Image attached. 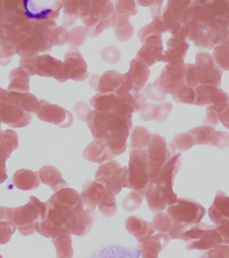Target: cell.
<instances>
[{"mask_svg": "<svg viewBox=\"0 0 229 258\" xmlns=\"http://www.w3.org/2000/svg\"><path fill=\"white\" fill-rule=\"evenodd\" d=\"M47 211L46 203L31 197L29 203L18 208L0 207V222L13 224L23 236L35 233L36 227Z\"/></svg>", "mask_w": 229, "mask_h": 258, "instance_id": "3957f363", "label": "cell"}, {"mask_svg": "<svg viewBox=\"0 0 229 258\" xmlns=\"http://www.w3.org/2000/svg\"><path fill=\"white\" fill-rule=\"evenodd\" d=\"M219 121L222 123L224 126L226 128H228V108L220 113L218 117Z\"/></svg>", "mask_w": 229, "mask_h": 258, "instance_id": "681fc988", "label": "cell"}, {"mask_svg": "<svg viewBox=\"0 0 229 258\" xmlns=\"http://www.w3.org/2000/svg\"><path fill=\"white\" fill-rule=\"evenodd\" d=\"M228 108H229V104L222 107L207 105V113L204 120V124L212 127L216 126L217 124L219 122V115Z\"/></svg>", "mask_w": 229, "mask_h": 258, "instance_id": "d6a6232c", "label": "cell"}, {"mask_svg": "<svg viewBox=\"0 0 229 258\" xmlns=\"http://www.w3.org/2000/svg\"><path fill=\"white\" fill-rule=\"evenodd\" d=\"M199 2L202 4L208 3L209 2L212 1V0H198Z\"/></svg>", "mask_w": 229, "mask_h": 258, "instance_id": "816d5d0a", "label": "cell"}, {"mask_svg": "<svg viewBox=\"0 0 229 258\" xmlns=\"http://www.w3.org/2000/svg\"><path fill=\"white\" fill-rule=\"evenodd\" d=\"M39 175L42 182L49 185L54 192H57L64 187H69L59 169L53 165H45L42 167L39 171Z\"/></svg>", "mask_w": 229, "mask_h": 258, "instance_id": "7402d4cb", "label": "cell"}, {"mask_svg": "<svg viewBox=\"0 0 229 258\" xmlns=\"http://www.w3.org/2000/svg\"><path fill=\"white\" fill-rule=\"evenodd\" d=\"M195 93L194 104L197 106L222 107L229 104L228 94L214 85L199 84L195 87Z\"/></svg>", "mask_w": 229, "mask_h": 258, "instance_id": "4fadbf2b", "label": "cell"}, {"mask_svg": "<svg viewBox=\"0 0 229 258\" xmlns=\"http://www.w3.org/2000/svg\"><path fill=\"white\" fill-rule=\"evenodd\" d=\"M202 257L210 258H228L229 246L228 244H222L216 247L211 248L205 252Z\"/></svg>", "mask_w": 229, "mask_h": 258, "instance_id": "b9f144b4", "label": "cell"}, {"mask_svg": "<svg viewBox=\"0 0 229 258\" xmlns=\"http://www.w3.org/2000/svg\"><path fill=\"white\" fill-rule=\"evenodd\" d=\"M122 181L123 187L137 191L142 199L145 198L150 182L146 148H130L129 165L122 167Z\"/></svg>", "mask_w": 229, "mask_h": 258, "instance_id": "277c9868", "label": "cell"}, {"mask_svg": "<svg viewBox=\"0 0 229 258\" xmlns=\"http://www.w3.org/2000/svg\"><path fill=\"white\" fill-rule=\"evenodd\" d=\"M170 239L165 233H159L138 241V245L144 258H157L168 245Z\"/></svg>", "mask_w": 229, "mask_h": 258, "instance_id": "2e32d148", "label": "cell"}, {"mask_svg": "<svg viewBox=\"0 0 229 258\" xmlns=\"http://www.w3.org/2000/svg\"><path fill=\"white\" fill-rule=\"evenodd\" d=\"M122 75L115 70L108 71L103 76H94L90 84L94 90L100 92H114L122 83Z\"/></svg>", "mask_w": 229, "mask_h": 258, "instance_id": "ac0fdd59", "label": "cell"}, {"mask_svg": "<svg viewBox=\"0 0 229 258\" xmlns=\"http://www.w3.org/2000/svg\"><path fill=\"white\" fill-rule=\"evenodd\" d=\"M83 157L92 162L102 163L113 160L115 157L106 145L94 140L83 153Z\"/></svg>", "mask_w": 229, "mask_h": 258, "instance_id": "44dd1931", "label": "cell"}, {"mask_svg": "<svg viewBox=\"0 0 229 258\" xmlns=\"http://www.w3.org/2000/svg\"><path fill=\"white\" fill-rule=\"evenodd\" d=\"M184 80L191 86L196 87L200 84V73L196 64H184Z\"/></svg>", "mask_w": 229, "mask_h": 258, "instance_id": "d590c367", "label": "cell"}, {"mask_svg": "<svg viewBox=\"0 0 229 258\" xmlns=\"http://www.w3.org/2000/svg\"><path fill=\"white\" fill-rule=\"evenodd\" d=\"M13 181L15 186L23 190H31L37 188L41 183L39 171H34L27 169L18 170L14 175Z\"/></svg>", "mask_w": 229, "mask_h": 258, "instance_id": "603a6c76", "label": "cell"}, {"mask_svg": "<svg viewBox=\"0 0 229 258\" xmlns=\"http://www.w3.org/2000/svg\"><path fill=\"white\" fill-rule=\"evenodd\" d=\"M164 0H156L152 6H150V14L152 18H154L158 16H162L164 10H162V4Z\"/></svg>", "mask_w": 229, "mask_h": 258, "instance_id": "c3c4849f", "label": "cell"}, {"mask_svg": "<svg viewBox=\"0 0 229 258\" xmlns=\"http://www.w3.org/2000/svg\"><path fill=\"white\" fill-rule=\"evenodd\" d=\"M212 57L214 62L222 70L229 69V44L228 41L223 42L215 46Z\"/></svg>", "mask_w": 229, "mask_h": 258, "instance_id": "f546056e", "label": "cell"}, {"mask_svg": "<svg viewBox=\"0 0 229 258\" xmlns=\"http://www.w3.org/2000/svg\"><path fill=\"white\" fill-rule=\"evenodd\" d=\"M126 229L136 238L137 241L155 234L156 229L152 223L135 216L128 217L125 222Z\"/></svg>", "mask_w": 229, "mask_h": 258, "instance_id": "ffe728a7", "label": "cell"}, {"mask_svg": "<svg viewBox=\"0 0 229 258\" xmlns=\"http://www.w3.org/2000/svg\"><path fill=\"white\" fill-rule=\"evenodd\" d=\"M124 75L132 83L134 90L139 92L143 89L149 78L150 70L147 67L134 58L130 62L129 70Z\"/></svg>", "mask_w": 229, "mask_h": 258, "instance_id": "d6986e66", "label": "cell"}, {"mask_svg": "<svg viewBox=\"0 0 229 258\" xmlns=\"http://www.w3.org/2000/svg\"><path fill=\"white\" fill-rule=\"evenodd\" d=\"M156 1V0H134L138 6H144V7L152 6Z\"/></svg>", "mask_w": 229, "mask_h": 258, "instance_id": "f907efd6", "label": "cell"}, {"mask_svg": "<svg viewBox=\"0 0 229 258\" xmlns=\"http://www.w3.org/2000/svg\"><path fill=\"white\" fill-rule=\"evenodd\" d=\"M172 143L175 148L181 152L188 151L194 145V139L188 132L175 135Z\"/></svg>", "mask_w": 229, "mask_h": 258, "instance_id": "1f68e13d", "label": "cell"}, {"mask_svg": "<svg viewBox=\"0 0 229 258\" xmlns=\"http://www.w3.org/2000/svg\"><path fill=\"white\" fill-rule=\"evenodd\" d=\"M172 143H167L160 135L152 134L146 146V160L150 181L158 175L162 167L176 155ZM150 183V182H149Z\"/></svg>", "mask_w": 229, "mask_h": 258, "instance_id": "52a82bcc", "label": "cell"}, {"mask_svg": "<svg viewBox=\"0 0 229 258\" xmlns=\"http://www.w3.org/2000/svg\"><path fill=\"white\" fill-rule=\"evenodd\" d=\"M144 94L148 97V98L155 102H160L168 98V94H163L155 86L154 83H150L146 85L144 89Z\"/></svg>", "mask_w": 229, "mask_h": 258, "instance_id": "7bdbcfd3", "label": "cell"}, {"mask_svg": "<svg viewBox=\"0 0 229 258\" xmlns=\"http://www.w3.org/2000/svg\"><path fill=\"white\" fill-rule=\"evenodd\" d=\"M101 56L106 62L115 64L119 61L121 54L117 47L114 46H108L101 50Z\"/></svg>", "mask_w": 229, "mask_h": 258, "instance_id": "ab89813d", "label": "cell"}, {"mask_svg": "<svg viewBox=\"0 0 229 258\" xmlns=\"http://www.w3.org/2000/svg\"><path fill=\"white\" fill-rule=\"evenodd\" d=\"M115 10L118 14L129 16L136 15L138 12L134 0H116Z\"/></svg>", "mask_w": 229, "mask_h": 258, "instance_id": "e575fe53", "label": "cell"}, {"mask_svg": "<svg viewBox=\"0 0 229 258\" xmlns=\"http://www.w3.org/2000/svg\"><path fill=\"white\" fill-rule=\"evenodd\" d=\"M180 239L186 242V249L188 251L193 249L207 251L222 244H227L216 226L200 223L189 227L182 233Z\"/></svg>", "mask_w": 229, "mask_h": 258, "instance_id": "8992f818", "label": "cell"}, {"mask_svg": "<svg viewBox=\"0 0 229 258\" xmlns=\"http://www.w3.org/2000/svg\"><path fill=\"white\" fill-rule=\"evenodd\" d=\"M196 64L200 73V84L220 86L223 70L214 62L212 56L208 52L202 51L196 54Z\"/></svg>", "mask_w": 229, "mask_h": 258, "instance_id": "8fae6325", "label": "cell"}, {"mask_svg": "<svg viewBox=\"0 0 229 258\" xmlns=\"http://www.w3.org/2000/svg\"><path fill=\"white\" fill-rule=\"evenodd\" d=\"M15 226L7 222H0V245L11 241L12 235L15 233Z\"/></svg>", "mask_w": 229, "mask_h": 258, "instance_id": "60d3db41", "label": "cell"}, {"mask_svg": "<svg viewBox=\"0 0 229 258\" xmlns=\"http://www.w3.org/2000/svg\"><path fill=\"white\" fill-rule=\"evenodd\" d=\"M182 165V155L180 153L175 155L161 169L158 175L150 182L154 183L165 192L172 197H177L176 194L173 191L175 177Z\"/></svg>", "mask_w": 229, "mask_h": 258, "instance_id": "7c38bea8", "label": "cell"}, {"mask_svg": "<svg viewBox=\"0 0 229 258\" xmlns=\"http://www.w3.org/2000/svg\"><path fill=\"white\" fill-rule=\"evenodd\" d=\"M214 131V127L204 124L202 126L190 129L188 131V133L194 139V145H210L211 138H212L213 131Z\"/></svg>", "mask_w": 229, "mask_h": 258, "instance_id": "f1b7e54d", "label": "cell"}, {"mask_svg": "<svg viewBox=\"0 0 229 258\" xmlns=\"http://www.w3.org/2000/svg\"><path fill=\"white\" fill-rule=\"evenodd\" d=\"M67 114H69V112H67V111L54 106L45 107L42 109L38 114L42 120L53 123V124L60 125V123L63 122L64 128L68 127L65 122V119L67 118L66 115Z\"/></svg>", "mask_w": 229, "mask_h": 258, "instance_id": "484cf974", "label": "cell"}, {"mask_svg": "<svg viewBox=\"0 0 229 258\" xmlns=\"http://www.w3.org/2000/svg\"><path fill=\"white\" fill-rule=\"evenodd\" d=\"M122 168L115 160L100 163L96 173V180L103 181L108 188L117 195L122 190L123 185L122 181Z\"/></svg>", "mask_w": 229, "mask_h": 258, "instance_id": "5bb4252c", "label": "cell"}, {"mask_svg": "<svg viewBox=\"0 0 229 258\" xmlns=\"http://www.w3.org/2000/svg\"><path fill=\"white\" fill-rule=\"evenodd\" d=\"M131 118V114L124 110H94L88 115L86 121L94 140L106 145L116 157L126 151Z\"/></svg>", "mask_w": 229, "mask_h": 258, "instance_id": "7a4b0ae2", "label": "cell"}, {"mask_svg": "<svg viewBox=\"0 0 229 258\" xmlns=\"http://www.w3.org/2000/svg\"><path fill=\"white\" fill-rule=\"evenodd\" d=\"M51 239L57 249V257H73V249L72 247L71 234L63 233Z\"/></svg>", "mask_w": 229, "mask_h": 258, "instance_id": "d4e9b609", "label": "cell"}, {"mask_svg": "<svg viewBox=\"0 0 229 258\" xmlns=\"http://www.w3.org/2000/svg\"><path fill=\"white\" fill-rule=\"evenodd\" d=\"M172 37L168 41V50L164 52V62L172 64L184 63V58L190 48L186 42V29L184 26L172 32Z\"/></svg>", "mask_w": 229, "mask_h": 258, "instance_id": "30bf717a", "label": "cell"}, {"mask_svg": "<svg viewBox=\"0 0 229 258\" xmlns=\"http://www.w3.org/2000/svg\"><path fill=\"white\" fill-rule=\"evenodd\" d=\"M129 19V16L122 15L118 12L116 14V19L113 28L116 37L120 41H126L134 35L133 26Z\"/></svg>", "mask_w": 229, "mask_h": 258, "instance_id": "cb8c5ba5", "label": "cell"}, {"mask_svg": "<svg viewBox=\"0 0 229 258\" xmlns=\"http://www.w3.org/2000/svg\"><path fill=\"white\" fill-rule=\"evenodd\" d=\"M142 199L137 191L132 189L131 192L124 198L122 206L126 211L132 212L138 209L141 205Z\"/></svg>", "mask_w": 229, "mask_h": 258, "instance_id": "8d00e7d4", "label": "cell"}, {"mask_svg": "<svg viewBox=\"0 0 229 258\" xmlns=\"http://www.w3.org/2000/svg\"><path fill=\"white\" fill-rule=\"evenodd\" d=\"M229 145V135L228 133L222 131H213L211 138L210 146H216L218 148H227Z\"/></svg>", "mask_w": 229, "mask_h": 258, "instance_id": "f35d334b", "label": "cell"}, {"mask_svg": "<svg viewBox=\"0 0 229 258\" xmlns=\"http://www.w3.org/2000/svg\"><path fill=\"white\" fill-rule=\"evenodd\" d=\"M143 46L156 58L157 62L164 61V47L161 36L152 35L146 38L142 43Z\"/></svg>", "mask_w": 229, "mask_h": 258, "instance_id": "83f0119b", "label": "cell"}, {"mask_svg": "<svg viewBox=\"0 0 229 258\" xmlns=\"http://www.w3.org/2000/svg\"><path fill=\"white\" fill-rule=\"evenodd\" d=\"M163 94H174L181 86L186 84L184 80V63L166 64L162 74L154 83Z\"/></svg>", "mask_w": 229, "mask_h": 258, "instance_id": "9c48e42d", "label": "cell"}, {"mask_svg": "<svg viewBox=\"0 0 229 258\" xmlns=\"http://www.w3.org/2000/svg\"><path fill=\"white\" fill-rule=\"evenodd\" d=\"M130 131L131 148H145L151 135L149 131L144 127L140 126L132 127Z\"/></svg>", "mask_w": 229, "mask_h": 258, "instance_id": "4316f807", "label": "cell"}, {"mask_svg": "<svg viewBox=\"0 0 229 258\" xmlns=\"http://www.w3.org/2000/svg\"><path fill=\"white\" fill-rule=\"evenodd\" d=\"M90 104L94 110L98 111H112L124 110L130 112L125 102L114 92H100L90 100Z\"/></svg>", "mask_w": 229, "mask_h": 258, "instance_id": "9a60e30c", "label": "cell"}, {"mask_svg": "<svg viewBox=\"0 0 229 258\" xmlns=\"http://www.w3.org/2000/svg\"><path fill=\"white\" fill-rule=\"evenodd\" d=\"M172 104L168 102H162L155 107L152 120L157 122H163L168 118L172 110Z\"/></svg>", "mask_w": 229, "mask_h": 258, "instance_id": "74e56055", "label": "cell"}, {"mask_svg": "<svg viewBox=\"0 0 229 258\" xmlns=\"http://www.w3.org/2000/svg\"><path fill=\"white\" fill-rule=\"evenodd\" d=\"M47 211L36 227L43 237L53 238L63 233L85 237L95 220L94 211L84 209L78 191L64 187L46 202Z\"/></svg>", "mask_w": 229, "mask_h": 258, "instance_id": "6da1fadb", "label": "cell"}, {"mask_svg": "<svg viewBox=\"0 0 229 258\" xmlns=\"http://www.w3.org/2000/svg\"><path fill=\"white\" fill-rule=\"evenodd\" d=\"M152 35H157L162 37V34L159 33L158 32L156 31L152 23L144 26V27L140 28V29L138 30V37H139L140 42H141L142 43L144 41L146 38Z\"/></svg>", "mask_w": 229, "mask_h": 258, "instance_id": "f6af8a7d", "label": "cell"}, {"mask_svg": "<svg viewBox=\"0 0 229 258\" xmlns=\"http://www.w3.org/2000/svg\"><path fill=\"white\" fill-rule=\"evenodd\" d=\"M11 153L0 147V184L5 182L8 178L6 161L11 157Z\"/></svg>", "mask_w": 229, "mask_h": 258, "instance_id": "ee69618b", "label": "cell"}, {"mask_svg": "<svg viewBox=\"0 0 229 258\" xmlns=\"http://www.w3.org/2000/svg\"><path fill=\"white\" fill-rule=\"evenodd\" d=\"M152 225H154L156 231L166 234L172 227V221L168 214L160 212L155 216L152 221Z\"/></svg>", "mask_w": 229, "mask_h": 258, "instance_id": "836d02e7", "label": "cell"}, {"mask_svg": "<svg viewBox=\"0 0 229 258\" xmlns=\"http://www.w3.org/2000/svg\"><path fill=\"white\" fill-rule=\"evenodd\" d=\"M209 216L216 227L229 223V198L222 191H217L214 203L208 210Z\"/></svg>", "mask_w": 229, "mask_h": 258, "instance_id": "e0dca14e", "label": "cell"}, {"mask_svg": "<svg viewBox=\"0 0 229 258\" xmlns=\"http://www.w3.org/2000/svg\"><path fill=\"white\" fill-rule=\"evenodd\" d=\"M167 214L174 223L190 227L200 223L206 210L197 202L189 199H177L167 208Z\"/></svg>", "mask_w": 229, "mask_h": 258, "instance_id": "ba28073f", "label": "cell"}, {"mask_svg": "<svg viewBox=\"0 0 229 258\" xmlns=\"http://www.w3.org/2000/svg\"><path fill=\"white\" fill-rule=\"evenodd\" d=\"M115 196L105 183L95 179L88 181L84 184L80 197L86 209L95 211L98 206L102 215L111 217L117 212Z\"/></svg>", "mask_w": 229, "mask_h": 258, "instance_id": "5b68a950", "label": "cell"}, {"mask_svg": "<svg viewBox=\"0 0 229 258\" xmlns=\"http://www.w3.org/2000/svg\"><path fill=\"white\" fill-rule=\"evenodd\" d=\"M152 19H154V21H152L151 23L157 32H158L159 33L162 34L163 32H167L168 31V28H167L166 24H165L162 16H156V17L152 18Z\"/></svg>", "mask_w": 229, "mask_h": 258, "instance_id": "7dc6e473", "label": "cell"}, {"mask_svg": "<svg viewBox=\"0 0 229 258\" xmlns=\"http://www.w3.org/2000/svg\"><path fill=\"white\" fill-rule=\"evenodd\" d=\"M173 99L179 103L194 104L196 93L195 87L184 84L178 89L174 94L172 95Z\"/></svg>", "mask_w": 229, "mask_h": 258, "instance_id": "4dcf8cb0", "label": "cell"}, {"mask_svg": "<svg viewBox=\"0 0 229 258\" xmlns=\"http://www.w3.org/2000/svg\"><path fill=\"white\" fill-rule=\"evenodd\" d=\"M154 103H145L140 108V116L144 121H150L154 117L155 107Z\"/></svg>", "mask_w": 229, "mask_h": 258, "instance_id": "bcb514c9", "label": "cell"}]
</instances>
